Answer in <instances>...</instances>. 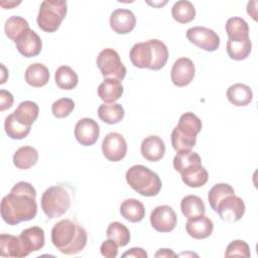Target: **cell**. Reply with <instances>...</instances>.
Returning a JSON list of instances; mask_svg holds the SVG:
<instances>
[{
  "label": "cell",
  "instance_id": "cell-3",
  "mask_svg": "<svg viewBox=\"0 0 258 258\" xmlns=\"http://www.w3.org/2000/svg\"><path fill=\"white\" fill-rule=\"evenodd\" d=\"M129 56L136 68L158 71L165 66L168 59V49L161 40L149 39L135 43L130 49Z\"/></svg>",
  "mask_w": 258,
  "mask_h": 258
},
{
  "label": "cell",
  "instance_id": "cell-30",
  "mask_svg": "<svg viewBox=\"0 0 258 258\" xmlns=\"http://www.w3.org/2000/svg\"><path fill=\"white\" fill-rule=\"evenodd\" d=\"M180 210L185 218L190 219L205 215L206 207L203 200L200 197L195 195H188L181 200Z\"/></svg>",
  "mask_w": 258,
  "mask_h": 258
},
{
  "label": "cell",
  "instance_id": "cell-34",
  "mask_svg": "<svg viewBox=\"0 0 258 258\" xmlns=\"http://www.w3.org/2000/svg\"><path fill=\"white\" fill-rule=\"evenodd\" d=\"M31 126H26L20 123L15 116L12 114L8 115L4 121V129L8 137L15 140H20L25 138L30 132Z\"/></svg>",
  "mask_w": 258,
  "mask_h": 258
},
{
  "label": "cell",
  "instance_id": "cell-9",
  "mask_svg": "<svg viewBox=\"0 0 258 258\" xmlns=\"http://www.w3.org/2000/svg\"><path fill=\"white\" fill-rule=\"evenodd\" d=\"M187 39L198 47L206 51H215L220 46L219 35L210 28L194 26L186 30Z\"/></svg>",
  "mask_w": 258,
  "mask_h": 258
},
{
  "label": "cell",
  "instance_id": "cell-5",
  "mask_svg": "<svg viewBox=\"0 0 258 258\" xmlns=\"http://www.w3.org/2000/svg\"><path fill=\"white\" fill-rule=\"evenodd\" d=\"M127 183L143 197H154L159 194L162 182L160 177L148 167L137 164L126 171Z\"/></svg>",
  "mask_w": 258,
  "mask_h": 258
},
{
  "label": "cell",
  "instance_id": "cell-6",
  "mask_svg": "<svg viewBox=\"0 0 258 258\" xmlns=\"http://www.w3.org/2000/svg\"><path fill=\"white\" fill-rule=\"evenodd\" d=\"M68 12V5L66 1L44 0L41 2L38 15V27L48 33L56 31Z\"/></svg>",
  "mask_w": 258,
  "mask_h": 258
},
{
  "label": "cell",
  "instance_id": "cell-27",
  "mask_svg": "<svg viewBox=\"0 0 258 258\" xmlns=\"http://www.w3.org/2000/svg\"><path fill=\"white\" fill-rule=\"evenodd\" d=\"M39 113L38 105L32 101H23L13 112L15 118L26 126H31L37 119Z\"/></svg>",
  "mask_w": 258,
  "mask_h": 258
},
{
  "label": "cell",
  "instance_id": "cell-31",
  "mask_svg": "<svg viewBox=\"0 0 258 258\" xmlns=\"http://www.w3.org/2000/svg\"><path fill=\"white\" fill-rule=\"evenodd\" d=\"M54 80L56 86L61 90H73L79 82L77 73L69 66H60L55 71Z\"/></svg>",
  "mask_w": 258,
  "mask_h": 258
},
{
  "label": "cell",
  "instance_id": "cell-25",
  "mask_svg": "<svg viewBox=\"0 0 258 258\" xmlns=\"http://www.w3.org/2000/svg\"><path fill=\"white\" fill-rule=\"evenodd\" d=\"M182 181L189 187H201L205 185L209 179L207 169L202 165H194L180 173Z\"/></svg>",
  "mask_w": 258,
  "mask_h": 258
},
{
  "label": "cell",
  "instance_id": "cell-46",
  "mask_svg": "<svg viewBox=\"0 0 258 258\" xmlns=\"http://www.w3.org/2000/svg\"><path fill=\"white\" fill-rule=\"evenodd\" d=\"M1 69H2V79H1V82H0V84H4V83L6 82V78H5L4 76L6 75L7 71H6V69H5V67H4L3 64H1Z\"/></svg>",
  "mask_w": 258,
  "mask_h": 258
},
{
  "label": "cell",
  "instance_id": "cell-37",
  "mask_svg": "<svg viewBox=\"0 0 258 258\" xmlns=\"http://www.w3.org/2000/svg\"><path fill=\"white\" fill-rule=\"evenodd\" d=\"M29 28L28 22L21 16H11L9 17L4 25L5 34L8 38L13 40L14 42L17 40V38Z\"/></svg>",
  "mask_w": 258,
  "mask_h": 258
},
{
  "label": "cell",
  "instance_id": "cell-2",
  "mask_svg": "<svg viewBox=\"0 0 258 258\" xmlns=\"http://www.w3.org/2000/svg\"><path fill=\"white\" fill-rule=\"evenodd\" d=\"M87 231L77 222L60 220L51 229V242L62 254L76 255L87 245Z\"/></svg>",
  "mask_w": 258,
  "mask_h": 258
},
{
  "label": "cell",
  "instance_id": "cell-32",
  "mask_svg": "<svg viewBox=\"0 0 258 258\" xmlns=\"http://www.w3.org/2000/svg\"><path fill=\"white\" fill-rule=\"evenodd\" d=\"M171 15L178 23H188L196 17V8L194 4L187 0H180L173 4Z\"/></svg>",
  "mask_w": 258,
  "mask_h": 258
},
{
  "label": "cell",
  "instance_id": "cell-41",
  "mask_svg": "<svg viewBox=\"0 0 258 258\" xmlns=\"http://www.w3.org/2000/svg\"><path fill=\"white\" fill-rule=\"evenodd\" d=\"M118 247L119 246L114 241L108 239L102 243L100 247V252L104 257L115 258L118 255Z\"/></svg>",
  "mask_w": 258,
  "mask_h": 258
},
{
  "label": "cell",
  "instance_id": "cell-11",
  "mask_svg": "<svg viewBox=\"0 0 258 258\" xmlns=\"http://www.w3.org/2000/svg\"><path fill=\"white\" fill-rule=\"evenodd\" d=\"M177 223L174 210L166 205L154 208L150 214V224L153 229L160 233L171 232Z\"/></svg>",
  "mask_w": 258,
  "mask_h": 258
},
{
  "label": "cell",
  "instance_id": "cell-23",
  "mask_svg": "<svg viewBox=\"0 0 258 258\" xmlns=\"http://www.w3.org/2000/svg\"><path fill=\"white\" fill-rule=\"evenodd\" d=\"M227 98L230 103L238 107L249 105L253 100V92L247 85L237 83L227 90Z\"/></svg>",
  "mask_w": 258,
  "mask_h": 258
},
{
  "label": "cell",
  "instance_id": "cell-12",
  "mask_svg": "<svg viewBox=\"0 0 258 258\" xmlns=\"http://www.w3.org/2000/svg\"><path fill=\"white\" fill-rule=\"evenodd\" d=\"M102 152L108 160L113 162L120 161L127 153L125 138L117 132L108 133L102 142Z\"/></svg>",
  "mask_w": 258,
  "mask_h": 258
},
{
  "label": "cell",
  "instance_id": "cell-7",
  "mask_svg": "<svg viewBox=\"0 0 258 258\" xmlns=\"http://www.w3.org/2000/svg\"><path fill=\"white\" fill-rule=\"evenodd\" d=\"M40 206L49 219L58 218L64 215L71 207L70 194L60 185L49 186L41 196Z\"/></svg>",
  "mask_w": 258,
  "mask_h": 258
},
{
  "label": "cell",
  "instance_id": "cell-15",
  "mask_svg": "<svg viewBox=\"0 0 258 258\" xmlns=\"http://www.w3.org/2000/svg\"><path fill=\"white\" fill-rule=\"evenodd\" d=\"M16 48L25 57H33L39 54L42 48V41L39 35L32 29L25 30L15 41Z\"/></svg>",
  "mask_w": 258,
  "mask_h": 258
},
{
  "label": "cell",
  "instance_id": "cell-38",
  "mask_svg": "<svg viewBox=\"0 0 258 258\" xmlns=\"http://www.w3.org/2000/svg\"><path fill=\"white\" fill-rule=\"evenodd\" d=\"M234 188L228 183H217L215 184L208 194V201L211 208L216 212L218 204L227 196L234 195Z\"/></svg>",
  "mask_w": 258,
  "mask_h": 258
},
{
  "label": "cell",
  "instance_id": "cell-16",
  "mask_svg": "<svg viewBox=\"0 0 258 258\" xmlns=\"http://www.w3.org/2000/svg\"><path fill=\"white\" fill-rule=\"evenodd\" d=\"M136 25V17L129 9H116L111 13L110 26L118 34H127L131 32Z\"/></svg>",
  "mask_w": 258,
  "mask_h": 258
},
{
  "label": "cell",
  "instance_id": "cell-28",
  "mask_svg": "<svg viewBox=\"0 0 258 258\" xmlns=\"http://www.w3.org/2000/svg\"><path fill=\"white\" fill-rule=\"evenodd\" d=\"M125 115L122 105L117 103H104L98 108L99 118L107 124L119 123Z\"/></svg>",
  "mask_w": 258,
  "mask_h": 258
},
{
  "label": "cell",
  "instance_id": "cell-17",
  "mask_svg": "<svg viewBox=\"0 0 258 258\" xmlns=\"http://www.w3.org/2000/svg\"><path fill=\"white\" fill-rule=\"evenodd\" d=\"M19 238L26 256L40 250L44 245V231L37 226L24 229Z\"/></svg>",
  "mask_w": 258,
  "mask_h": 258
},
{
  "label": "cell",
  "instance_id": "cell-24",
  "mask_svg": "<svg viewBox=\"0 0 258 258\" xmlns=\"http://www.w3.org/2000/svg\"><path fill=\"white\" fill-rule=\"evenodd\" d=\"M120 214L125 220L131 223H138L145 217V208L139 200L127 199L120 206Z\"/></svg>",
  "mask_w": 258,
  "mask_h": 258
},
{
  "label": "cell",
  "instance_id": "cell-8",
  "mask_svg": "<svg viewBox=\"0 0 258 258\" xmlns=\"http://www.w3.org/2000/svg\"><path fill=\"white\" fill-rule=\"evenodd\" d=\"M97 67L105 79L122 81L126 76V68L122 63L118 52L113 48L103 49L97 56Z\"/></svg>",
  "mask_w": 258,
  "mask_h": 258
},
{
  "label": "cell",
  "instance_id": "cell-10",
  "mask_svg": "<svg viewBox=\"0 0 258 258\" xmlns=\"http://www.w3.org/2000/svg\"><path fill=\"white\" fill-rule=\"evenodd\" d=\"M216 213L219 214L223 221L234 223L243 217L245 213V204L243 200L235 196V194L230 195L218 204Z\"/></svg>",
  "mask_w": 258,
  "mask_h": 258
},
{
  "label": "cell",
  "instance_id": "cell-20",
  "mask_svg": "<svg viewBox=\"0 0 258 258\" xmlns=\"http://www.w3.org/2000/svg\"><path fill=\"white\" fill-rule=\"evenodd\" d=\"M24 78L29 86L33 88H40L48 83L49 71L44 64L34 62L27 67Z\"/></svg>",
  "mask_w": 258,
  "mask_h": 258
},
{
  "label": "cell",
  "instance_id": "cell-45",
  "mask_svg": "<svg viewBox=\"0 0 258 258\" xmlns=\"http://www.w3.org/2000/svg\"><path fill=\"white\" fill-rule=\"evenodd\" d=\"M0 4H1V6H2L3 8L11 9V8H12V7H14V6L19 5V4H20V2H5V1H1V2H0Z\"/></svg>",
  "mask_w": 258,
  "mask_h": 258
},
{
  "label": "cell",
  "instance_id": "cell-44",
  "mask_svg": "<svg viewBox=\"0 0 258 258\" xmlns=\"http://www.w3.org/2000/svg\"><path fill=\"white\" fill-rule=\"evenodd\" d=\"M156 258H161V257H176L177 255L171 250V249H167V248H162V249H159L155 255H154Z\"/></svg>",
  "mask_w": 258,
  "mask_h": 258
},
{
  "label": "cell",
  "instance_id": "cell-21",
  "mask_svg": "<svg viewBox=\"0 0 258 258\" xmlns=\"http://www.w3.org/2000/svg\"><path fill=\"white\" fill-rule=\"evenodd\" d=\"M124 92L120 81L114 79H105L98 87V96L105 103H114L119 100Z\"/></svg>",
  "mask_w": 258,
  "mask_h": 258
},
{
  "label": "cell",
  "instance_id": "cell-40",
  "mask_svg": "<svg viewBox=\"0 0 258 258\" xmlns=\"http://www.w3.org/2000/svg\"><path fill=\"white\" fill-rule=\"evenodd\" d=\"M250 248L249 245L242 240H234L232 241L226 251L225 257H250Z\"/></svg>",
  "mask_w": 258,
  "mask_h": 258
},
{
  "label": "cell",
  "instance_id": "cell-13",
  "mask_svg": "<svg viewBox=\"0 0 258 258\" xmlns=\"http://www.w3.org/2000/svg\"><path fill=\"white\" fill-rule=\"evenodd\" d=\"M195 64L188 57L177 58L170 72V79L176 87H185L191 83L195 78Z\"/></svg>",
  "mask_w": 258,
  "mask_h": 258
},
{
  "label": "cell",
  "instance_id": "cell-39",
  "mask_svg": "<svg viewBox=\"0 0 258 258\" xmlns=\"http://www.w3.org/2000/svg\"><path fill=\"white\" fill-rule=\"evenodd\" d=\"M75 108V102L70 98H61L53 102L51 106L52 115L56 118L68 117Z\"/></svg>",
  "mask_w": 258,
  "mask_h": 258
},
{
  "label": "cell",
  "instance_id": "cell-18",
  "mask_svg": "<svg viewBox=\"0 0 258 258\" xmlns=\"http://www.w3.org/2000/svg\"><path fill=\"white\" fill-rule=\"evenodd\" d=\"M185 230L186 233L194 239H206L210 237L213 233L214 224L209 217L202 215L187 219V222L185 224Z\"/></svg>",
  "mask_w": 258,
  "mask_h": 258
},
{
  "label": "cell",
  "instance_id": "cell-1",
  "mask_svg": "<svg viewBox=\"0 0 258 258\" xmlns=\"http://www.w3.org/2000/svg\"><path fill=\"white\" fill-rule=\"evenodd\" d=\"M36 190L26 181H19L1 201V217L9 225L30 221L37 213Z\"/></svg>",
  "mask_w": 258,
  "mask_h": 258
},
{
  "label": "cell",
  "instance_id": "cell-14",
  "mask_svg": "<svg viewBox=\"0 0 258 258\" xmlns=\"http://www.w3.org/2000/svg\"><path fill=\"white\" fill-rule=\"evenodd\" d=\"M75 137L77 141L84 146L94 145L100 135L98 123L91 118L80 119L75 126Z\"/></svg>",
  "mask_w": 258,
  "mask_h": 258
},
{
  "label": "cell",
  "instance_id": "cell-35",
  "mask_svg": "<svg viewBox=\"0 0 258 258\" xmlns=\"http://www.w3.org/2000/svg\"><path fill=\"white\" fill-rule=\"evenodd\" d=\"M199 164H202L201 157L197 152L191 150L179 151L173 158V167L179 173L194 165Z\"/></svg>",
  "mask_w": 258,
  "mask_h": 258
},
{
  "label": "cell",
  "instance_id": "cell-19",
  "mask_svg": "<svg viewBox=\"0 0 258 258\" xmlns=\"http://www.w3.org/2000/svg\"><path fill=\"white\" fill-rule=\"evenodd\" d=\"M142 156L151 162L160 160L165 153V144L157 135H150L143 139L141 143Z\"/></svg>",
  "mask_w": 258,
  "mask_h": 258
},
{
  "label": "cell",
  "instance_id": "cell-43",
  "mask_svg": "<svg viewBox=\"0 0 258 258\" xmlns=\"http://www.w3.org/2000/svg\"><path fill=\"white\" fill-rule=\"evenodd\" d=\"M147 253L144 249L139 247H134L125 252L122 257H134V258H147Z\"/></svg>",
  "mask_w": 258,
  "mask_h": 258
},
{
  "label": "cell",
  "instance_id": "cell-29",
  "mask_svg": "<svg viewBox=\"0 0 258 258\" xmlns=\"http://www.w3.org/2000/svg\"><path fill=\"white\" fill-rule=\"evenodd\" d=\"M225 28L230 40H244L249 38L248 23L241 17L229 18Z\"/></svg>",
  "mask_w": 258,
  "mask_h": 258
},
{
  "label": "cell",
  "instance_id": "cell-36",
  "mask_svg": "<svg viewBox=\"0 0 258 258\" xmlns=\"http://www.w3.org/2000/svg\"><path fill=\"white\" fill-rule=\"evenodd\" d=\"M106 235L108 239L114 241L119 247L126 246L131 238L129 229L120 222H113L109 224Z\"/></svg>",
  "mask_w": 258,
  "mask_h": 258
},
{
  "label": "cell",
  "instance_id": "cell-22",
  "mask_svg": "<svg viewBox=\"0 0 258 258\" xmlns=\"http://www.w3.org/2000/svg\"><path fill=\"white\" fill-rule=\"evenodd\" d=\"M0 255L1 257H26L19 236L1 234L0 236Z\"/></svg>",
  "mask_w": 258,
  "mask_h": 258
},
{
  "label": "cell",
  "instance_id": "cell-26",
  "mask_svg": "<svg viewBox=\"0 0 258 258\" xmlns=\"http://www.w3.org/2000/svg\"><path fill=\"white\" fill-rule=\"evenodd\" d=\"M38 160V152L32 146H22L13 155V164L19 169H28Z\"/></svg>",
  "mask_w": 258,
  "mask_h": 258
},
{
  "label": "cell",
  "instance_id": "cell-33",
  "mask_svg": "<svg viewBox=\"0 0 258 258\" xmlns=\"http://www.w3.org/2000/svg\"><path fill=\"white\" fill-rule=\"evenodd\" d=\"M252 43L250 38L244 40H230L227 41V52L230 58L234 60H243L247 58L251 52Z\"/></svg>",
  "mask_w": 258,
  "mask_h": 258
},
{
  "label": "cell",
  "instance_id": "cell-4",
  "mask_svg": "<svg viewBox=\"0 0 258 258\" xmlns=\"http://www.w3.org/2000/svg\"><path fill=\"white\" fill-rule=\"evenodd\" d=\"M201 119L191 112L182 114L179 118L178 124L171 132V144L176 152L191 150L196 145L197 135L202 130Z\"/></svg>",
  "mask_w": 258,
  "mask_h": 258
},
{
  "label": "cell",
  "instance_id": "cell-42",
  "mask_svg": "<svg viewBox=\"0 0 258 258\" xmlns=\"http://www.w3.org/2000/svg\"><path fill=\"white\" fill-rule=\"evenodd\" d=\"M13 96L10 92L6 90L0 91V111H5L6 109H9L13 104Z\"/></svg>",
  "mask_w": 258,
  "mask_h": 258
}]
</instances>
